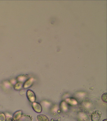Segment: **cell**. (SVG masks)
Instances as JSON below:
<instances>
[{"mask_svg":"<svg viewBox=\"0 0 107 121\" xmlns=\"http://www.w3.org/2000/svg\"><path fill=\"white\" fill-rule=\"evenodd\" d=\"M32 118L31 116L30 115H24L16 121H32Z\"/></svg>","mask_w":107,"mask_h":121,"instance_id":"5b68a950","label":"cell"},{"mask_svg":"<svg viewBox=\"0 0 107 121\" xmlns=\"http://www.w3.org/2000/svg\"><path fill=\"white\" fill-rule=\"evenodd\" d=\"M23 84L20 82H18L14 86V89L16 90L19 91L23 87Z\"/></svg>","mask_w":107,"mask_h":121,"instance_id":"ba28073f","label":"cell"},{"mask_svg":"<svg viewBox=\"0 0 107 121\" xmlns=\"http://www.w3.org/2000/svg\"><path fill=\"white\" fill-rule=\"evenodd\" d=\"M6 117L3 112H0V121H6Z\"/></svg>","mask_w":107,"mask_h":121,"instance_id":"9c48e42d","label":"cell"},{"mask_svg":"<svg viewBox=\"0 0 107 121\" xmlns=\"http://www.w3.org/2000/svg\"><path fill=\"white\" fill-rule=\"evenodd\" d=\"M22 111L20 110L15 112L13 115V118L15 119L16 121L18 120L22 116Z\"/></svg>","mask_w":107,"mask_h":121,"instance_id":"8992f818","label":"cell"},{"mask_svg":"<svg viewBox=\"0 0 107 121\" xmlns=\"http://www.w3.org/2000/svg\"><path fill=\"white\" fill-rule=\"evenodd\" d=\"M102 115V112L100 111L96 110L93 112L91 116L92 121H99Z\"/></svg>","mask_w":107,"mask_h":121,"instance_id":"6da1fadb","label":"cell"},{"mask_svg":"<svg viewBox=\"0 0 107 121\" xmlns=\"http://www.w3.org/2000/svg\"><path fill=\"white\" fill-rule=\"evenodd\" d=\"M34 81V79L33 78H29L27 81H25V83L23 84V88L24 89H27L30 87L33 84Z\"/></svg>","mask_w":107,"mask_h":121,"instance_id":"277c9868","label":"cell"},{"mask_svg":"<svg viewBox=\"0 0 107 121\" xmlns=\"http://www.w3.org/2000/svg\"><path fill=\"white\" fill-rule=\"evenodd\" d=\"M51 121H53V119H52V121H52V120H51Z\"/></svg>","mask_w":107,"mask_h":121,"instance_id":"4fadbf2b","label":"cell"},{"mask_svg":"<svg viewBox=\"0 0 107 121\" xmlns=\"http://www.w3.org/2000/svg\"><path fill=\"white\" fill-rule=\"evenodd\" d=\"M32 107L34 110L37 113H40L42 112V106L37 102H34L33 103Z\"/></svg>","mask_w":107,"mask_h":121,"instance_id":"3957f363","label":"cell"},{"mask_svg":"<svg viewBox=\"0 0 107 121\" xmlns=\"http://www.w3.org/2000/svg\"><path fill=\"white\" fill-rule=\"evenodd\" d=\"M103 121H107V119H105V120H103Z\"/></svg>","mask_w":107,"mask_h":121,"instance_id":"7c38bea8","label":"cell"},{"mask_svg":"<svg viewBox=\"0 0 107 121\" xmlns=\"http://www.w3.org/2000/svg\"><path fill=\"white\" fill-rule=\"evenodd\" d=\"M37 120L39 121H49L48 118L44 115H39L37 116Z\"/></svg>","mask_w":107,"mask_h":121,"instance_id":"52a82bcc","label":"cell"},{"mask_svg":"<svg viewBox=\"0 0 107 121\" xmlns=\"http://www.w3.org/2000/svg\"><path fill=\"white\" fill-rule=\"evenodd\" d=\"M101 99L103 102L107 103V93H105L102 95Z\"/></svg>","mask_w":107,"mask_h":121,"instance_id":"30bf717a","label":"cell"},{"mask_svg":"<svg viewBox=\"0 0 107 121\" xmlns=\"http://www.w3.org/2000/svg\"><path fill=\"white\" fill-rule=\"evenodd\" d=\"M6 121H16L12 117H7L6 118Z\"/></svg>","mask_w":107,"mask_h":121,"instance_id":"8fae6325","label":"cell"},{"mask_svg":"<svg viewBox=\"0 0 107 121\" xmlns=\"http://www.w3.org/2000/svg\"><path fill=\"white\" fill-rule=\"evenodd\" d=\"M27 96L30 102L32 103L35 102L36 100V96L35 94L32 91L30 90H28L27 92Z\"/></svg>","mask_w":107,"mask_h":121,"instance_id":"7a4b0ae2","label":"cell"}]
</instances>
